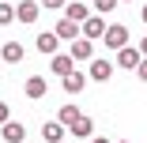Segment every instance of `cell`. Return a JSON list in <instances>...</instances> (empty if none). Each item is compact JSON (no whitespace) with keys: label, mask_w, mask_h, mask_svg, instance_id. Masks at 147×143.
Instances as JSON below:
<instances>
[{"label":"cell","mask_w":147,"mask_h":143,"mask_svg":"<svg viewBox=\"0 0 147 143\" xmlns=\"http://www.w3.org/2000/svg\"><path fill=\"white\" fill-rule=\"evenodd\" d=\"M64 136H68V128H64L61 121H45V124H42V139H45V143H61Z\"/></svg>","instance_id":"8992f818"},{"label":"cell","mask_w":147,"mask_h":143,"mask_svg":"<svg viewBox=\"0 0 147 143\" xmlns=\"http://www.w3.org/2000/svg\"><path fill=\"white\" fill-rule=\"evenodd\" d=\"M121 143H125V139H121Z\"/></svg>","instance_id":"4316f807"},{"label":"cell","mask_w":147,"mask_h":143,"mask_svg":"<svg viewBox=\"0 0 147 143\" xmlns=\"http://www.w3.org/2000/svg\"><path fill=\"white\" fill-rule=\"evenodd\" d=\"M38 15H42V8H38V0H19V4H15V23H23V26H30V23H38Z\"/></svg>","instance_id":"3957f363"},{"label":"cell","mask_w":147,"mask_h":143,"mask_svg":"<svg viewBox=\"0 0 147 143\" xmlns=\"http://www.w3.org/2000/svg\"><path fill=\"white\" fill-rule=\"evenodd\" d=\"M64 4L68 0H38V8H45V11H64Z\"/></svg>","instance_id":"ffe728a7"},{"label":"cell","mask_w":147,"mask_h":143,"mask_svg":"<svg viewBox=\"0 0 147 143\" xmlns=\"http://www.w3.org/2000/svg\"><path fill=\"white\" fill-rule=\"evenodd\" d=\"M117 64L136 72V64H140V49H132V45H121V49H117Z\"/></svg>","instance_id":"9c48e42d"},{"label":"cell","mask_w":147,"mask_h":143,"mask_svg":"<svg viewBox=\"0 0 147 143\" xmlns=\"http://www.w3.org/2000/svg\"><path fill=\"white\" fill-rule=\"evenodd\" d=\"M26 98H45V91H49V83L42 79V75H30V79H26Z\"/></svg>","instance_id":"30bf717a"},{"label":"cell","mask_w":147,"mask_h":143,"mask_svg":"<svg viewBox=\"0 0 147 143\" xmlns=\"http://www.w3.org/2000/svg\"><path fill=\"white\" fill-rule=\"evenodd\" d=\"M11 121V109H8V102H0V124H8Z\"/></svg>","instance_id":"7402d4cb"},{"label":"cell","mask_w":147,"mask_h":143,"mask_svg":"<svg viewBox=\"0 0 147 143\" xmlns=\"http://www.w3.org/2000/svg\"><path fill=\"white\" fill-rule=\"evenodd\" d=\"M0 136H4L8 143H23V139H26V128H23L19 121H8V124H4V132H0Z\"/></svg>","instance_id":"4fadbf2b"},{"label":"cell","mask_w":147,"mask_h":143,"mask_svg":"<svg viewBox=\"0 0 147 143\" xmlns=\"http://www.w3.org/2000/svg\"><path fill=\"white\" fill-rule=\"evenodd\" d=\"M136 75L147 83V56H140V64H136Z\"/></svg>","instance_id":"44dd1931"},{"label":"cell","mask_w":147,"mask_h":143,"mask_svg":"<svg viewBox=\"0 0 147 143\" xmlns=\"http://www.w3.org/2000/svg\"><path fill=\"white\" fill-rule=\"evenodd\" d=\"M15 23V4H8V0H0V26Z\"/></svg>","instance_id":"ac0fdd59"},{"label":"cell","mask_w":147,"mask_h":143,"mask_svg":"<svg viewBox=\"0 0 147 143\" xmlns=\"http://www.w3.org/2000/svg\"><path fill=\"white\" fill-rule=\"evenodd\" d=\"M53 72L64 79L68 72H76V60H72V56H61V53H53Z\"/></svg>","instance_id":"2e32d148"},{"label":"cell","mask_w":147,"mask_h":143,"mask_svg":"<svg viewBox=\"0 0 147 143\" xmlns=\"http://www.w3.org/2000/svg\"><path fill=\"white\" fill-rule=\"evenodd\" d=\"M79 117H83V113H79V105H72V102H68V105H61V113H57V121H61L64 128H68L72 121H79Z\"/></svg>","instance_id":"e0dca14e"},{"label":"cell","mask_w":147,"mask_h":143,"mask_svg":"<svg viewBox=\"0 0 147 143\" xmlns=\"http://www.w3.org/2000/svg\"><path fill=\"white\" fill-rule=\"evenodd\" d=\"M53 34H57V42H76L79 38V23H72V19H57V26H53Z\"/></svg>","instance_id":"277c9868"},{"label":"cell","mask_w":147,"mask_h":143,"mask_svg":"<svg viewBox=\"0 0 147 143\" xmlns=\"http://www.w3.org/2000/svg\"><path fill=\"white\" fill-rule=\"evenodd\" d=\"M68 56H72V60H91V56H94V42H87V38H76Z\"/></svg>","instance_id":"ba28073f"},{"label":"cell","mask_w":147,"mask_h":143,"mask_svg":"<svg viewBox=\"0 0 147 143\" xmlns=\"http://www.w3.org/2000/svg\"><path fill=\"white\" fill-rule=\"evenodd\" d=\"M57 45H61V42H57V34H53V30H42V34H38V53L53 56V53H57Z\"/></svg>","instance_id":"7c38bea8"},{"label":"cell","mask_w":147,"mask_h":143,"mask_svg":"<svg viewBox=\"0 0 147 143\" xmlns=\"http://www.w3.org/2000/svg\"><path fill=\"white\" fill-rule=\"evenodd\" d=\"M0 56H4L8 64H19L26 53H23V45H19V42H4V45H0Z\"/></svg>","instance_id":"8fae6325"},{"label":"cell","mask_w":147,"mask_h":143,"mask_svg":"<svg viewBox=\"0 0 147 143\" xmlns=\"http://www.w3.org/2000/svg\"><path fill=\"white\" fill-rule=\"evenodd\" d=\"M0 45H4V38H0Z\"/></svg>","instance_id":"484cf974"},{"label":"cell","mask_w":147,"mask_h":143,"mask_svg":"<svg viewBox=\"0 0 147 143\" xmlns=\"http://www.w3.org/2000/svg\"><path fill=\"white\" fill-rule=\"evenodd\" d=\"M140 15H143V23H147V4H143V11H140Z\"/></svg>","instance_id":"d4e9b609"},{"label":"cell","mask_w":147,"mask_h":143,"mask_svg":"<svg viewBox=\"0 0 147 143\" xmlns=\"http://www.w3.org/2000/svg\"><path fill=\"white\" fill-rule=\"evenodd\" d=\"M140 56H147V38H143V42H140Z\"/></svg>","instance_id":"603a6c76"},{"label":"cell","mask_w":147,"mask_h":143,"mask_svg":"<svg viewBox=\"0 0 147 143\" xmlns=\"http://www.w3.org/2000/svg\"><path fill=\"white\" fill-rule=\"evenodd\" d=\"M121 0H94V15H106V11H113Z\"/></svg>","instance_id":"d6986e66"},{"label":"cell","mask_w":147,"mask_h":143,"mask_svg":"<svg viewBox=\"0 0 147 143\" xmlns=\"http://www.w3.org/2000/svg\"><path fill=\"white\" fill-rule=\"evenodd\" d=\"M87 15H91V8H87V4H79V0H76V4H64V19H72V23H83Z\"/></svg>","instance_id":"9a60e30c"},{"label":"cell","mask_w":147,"mask_h":143,"mask_svg":"<svg viewBox=\"0 0 147 143\" xmlns=\"http://www.w3.org/2000/svg\"><path fill=\"white\" fill-rule=\"evenodd\" d=\"M109 75H113V64H109V60H91L87 79H94V83H109Z\"/></svg>","instance_id":"52a82bcc"},{"label":"cell","mask_w":147,"mask_h":143,"mask_svg":"<svg viewBox=\"0 0 147 143\" xmlns=\"http://www.w3.org/2000/svg\"><path fill=\"white\" fill-rule=\"evenodd\" d=\"M87 143H109V139H98V136H91V139H87Z\"/></svg>","instance_id":"cb8c5ba5"},{"label":"cell","mask_w":147,"mask_h":143,"mask_svg":"<svg viewBox=\"0 0 147 143\" xmlns=\"http://www.w3.org/2000/svg\"><path fill=\"white\" fill-rule=\"evenodd\" d=\"M68 132L83 143V139H91V136H94V121H91V117H79V121H72V124H68Z\"/></svg>","instance_id":"5b68a950"},{"label":"cell","mask_w":147,"mask_h":143,"mask_svg":"<svg viewBox=\"0 0 147 143\" xmlns=\"http://www.w3.org/2000/svg\"><path fill=\"white\" fill-rule=\"evenodd\" d=\"M102 34H106V19H102V15H94V11H91V15L79 23V38L94 42V38H102Z\"/></svg>","instance_id":"6da1fadb"},{"label":"cell","mask_w":147,"mask_h":143,"mask_svg":"<svg viewBox=\"0 0 147 143\" xmlns=\"http://www.w3.org/2000/svg\"><path fill=\"white\" fill-rule=\"evenodd\" d=\"M102 42H106L109 49H121V45H128V26H125V23H106V34H102Z\"/></svg>","instance_id":"7a4b0ae2"},{"label":"cell","mask_w":147,"mask_h":143,"mask_svg":"<svg viewBox=\"0 0 147 143\" xmlns=\"http://www.w3.org/2000/svg\"><path fill=\"white\" fill-rule=\"evenodd\" d=\"M83 87H87V75H83V72H68V75H64V91H68V94H79Z\"/></svg>","instance_id":"5bb4252c"}]
</instances>
